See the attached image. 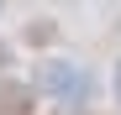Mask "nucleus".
Here are the masks:
<instances>
[{"instance_id":"f03ea898","label":"nucleus","mask_w":121,"mask_h":115,"mask_svg":"<svg viewBox=\"0 0 121 115\" xmlns=\"http://www.w3.org/2000/svg\"><path fill=\"white\" fill-rule=\"evenodd\" d=\"M5 63H11V52H5V47H0V68H5Z\"/></svg>"},{"instance_id":"f257e3e1","label":"nucleus","mask_w":121,"mask_h":115,"mask_svg":"<svg viewBox=\"0 0 121 115\" xmlns=\"http://www.w3.org/2000/svg\"><path fill=\"white\" fill-rule=\"evenodd\" d=\"M37 89L53 94L58 105H84L90 100V73L79 63H42L37 68Z\"/></svg>"},{"instance_id":"7ed1b4c3","label":"nucleus","mask_w":121,"mask_h":115,"mask_svg":"<svg viewBox=\"0 0 121 115\" xmlns=\"http://www.w3.org/2000/svg\"><path fill=\"white\" fill-rule=\"evenodd\" d=\"M116 100H121V68H116Z\"/></svg>"}]
</instances>
